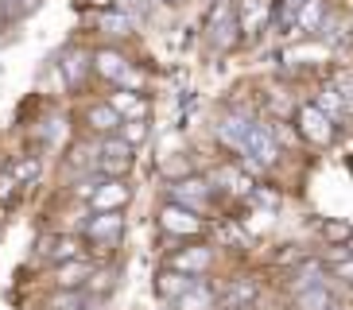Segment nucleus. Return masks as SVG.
<instances>
[{"mask_svg": "<svg viewBox=\"0 0 353 310\" xmlns=\"http://www.w3.org/2000/svg\"><path fill=\"white\" fill-rule=\"evenodd\" d=\"M295 124H299V136L307 140V144H319V147H326V144H334V121L326 113H322L314 101H303L299 109H295Z\"/></svg>", "mask_w": 353, "mask_h": 310, "instance_id": "obj_1", "label": "nucleus"}, {"mask_svg": "<svg viewBox=\"0 0 353 310\" xmlns=\"http://www.w3.org/2000/svg\"><path fill=\"white\" fill-rule=\"evenodd\" d=\"M206 31L214 47H229L237 43V12H233V0H214V8L206 12Z\"/></svg>", "mask_w": 353, "mask_h": 310, "instance_id": "obj_2", "label": "nucleus"}, {"mask_svg": "<svg viewBox=\"0 0 353 310\" xmlns=\"http://www.w3.org/2000/svg\"><path fill=\"white\" fill-rule=\"evenodd\" d=\"M241 155H249L252 163H260V167H272V163H280V155H283V147L276 144V136H272V124H252V132H249V140H245V152Z\"/></svg>", "mask_w": 353, "mask_h": 310, "instance_id": "obj_3", "label": "nucleus"}, {"mask_svg": "<svg viewBox=\"0 0 353 310\" xmlns=\"http://www.w3.org/2000/svg\"><path fill=\"white\" fill-rule=\"evenodd\" d=\"M128 198H132V190L125 186V178H105L94 186L90 206H94V214H121L128 206Z\"/></svg>", "mask_w": 353, "mask_h": 310, "instance_id": "obj_4", "label": "nucleus"}, {"mask_svg": "<svg viewBox=\"0 0 353 310\" xmlns=\"http://www.w3.org/2000/svg\"><path fill=\"white\" fill-rule=\"evenodd\" d=\"M159 225H163V233H171V237H198L206 221H202L194 209L171 202V206H163V214H159Z\"/></svg>", "mask_w": 353, "mask_h": 310, "instance_id": "obj_5", "label": "nucleus"}, {"mask_svg": "<svg viewBox=\"0 0 353 310\" xmlns=\"http://www.w3.org/2000/svg\"><path fill=\"white\" fill-rule=\"evenodd\" d=\"M97 167H101L109 178H121L128 167H132V147H128L121 136H109L101 144V152H97Z\"/></svg>", "mask_w": 353, "mask_h": 310, "instance_id": "obj_6", "label": "nucleus"}, {"mask_svg": "<svg viewBox=\"0 0 353 310\" xmlns=\"http://www.w3.org/2000/svg\"><path fill=\"white\" fill-rule=\"evenodd\" d=\"M210 194H214V186L206 178H179V183H171V202L194 209V214L210 202Z\"/></svg>", "mask_w": 353, "mask_h": 310, "instance_id": "obj_7", "label": "nucleus"}, {"mask_svg": "<svg viewBox=\"0 0 353 310\" xmlns=\"http://www.w3.org/2000/svg\"><path fill=\"white\" fill-rule=\"evenodd\" d=\"M272 8H276V0H241L237 4V28L245 31V35L264 31L272 20Z\"/></svg>", "mask_w": 353, "mask_h": 310, "instance_id": "obj_8", "label": "nucleus"}, {"mask_svg": "<svg viewBox=\"0 0 353 310\" xmlns=\"http://www.w3.org/2000/svg\"><path fill=\"white\" fill-rule=\"evenodd\" d=\"M210 264H214V248H206V245L179 248L175 256H171V271H183V276H190V279H198Z\"/></svg>", "mask_w": 353, "mask_h": 310, "instance_id": "obj_9", "label": "nucleus"}, {"mask_svg": "<svg viewBox=\"0 0 353 310\" xmlns=\"http://www.w3.org/2000/svg\"><path fill=\"white\" fill-rule=\"evenodd\" d=\"M256 299H260V283L252 276H245V279H233V283L225 287L221 307H225V310H252V307H256Z\"/></svg>", "mask_w": 353, "mask_h": 310, "instance_id": "obj_10", "label": "nucleus"}, {"mask_svg": "<svg viewBox=\"0 0 353 310\" xmlns=\"http://www.w3.org/2000/svg\"><path fill=\"white\" fill-rule=\"evenodd\" d=\"M85 237L101 240V245H117V240L125 237V217L121 214H94L85 221Z\"/></svg>", "mask_w": 353, "mask_h": 310, "instance_id": "obj_11", "label": "nucleus"}, {"mask_svg": "<svg viewBox=\"0 0 353 310\" xmlns=\"http://www.w3.org/2000/svg\"><path fill=\"white\" fill-rule=\"evenodd\" d=\"M252 124L256 121H249L245 113H229L225 121L218 124V136H221V144L225 147H233V152H245V140H249V132H252Z\"/></svg>", "mask_w": 353, "mask_h": 310, "instance_id": "obj_12", "label": "nucleus"}, {"mask_svg": "<svg viewBox=\"0 0 353 310\" xmlns=\"http://www.w3.org/2000/svg\"><path fill=\"white\" fill-rule=\"evenodd\" d=\"M326 23V0H303L299 12L291 16V31L295 35H314Z\"/></svg>", "mask_w": 353, "mask_h": 310, "instance_id": "obj_13", "label": "nucleus"}, {"mask_svg": "<svg viewBox=\"0 0 353 310\" xmlns=\"http://www.w3.org/2000/svg\"><path fill=\"white\" fill-rule=\"evenodd\" d=\"M109 105L117 109L121 121H148V101L136 90H117L113 97H109Z\"/></svg>", "mask_w": 353, "mask_h": 310, "instance_id": "obj_14", "label": "nucleus"}, {"mask_svg": "<svg viewBox=\"0 0 353 310\" xmlns=\"http://www.w3.org/2000/svg\"><path fill=\"white\" fill-rule=\"evenodd\" d=\"M47 260H54V264H70V260H85L82 256V240L78 237H47L39 248Z\"/></svg>", "mask_w": 353, "mask_h": 310, "instance_id": "obj_15", "label": "nucleus"}, {"mask_svg": "<svg viewBox=\"0 0 353 310\" xmlns=\"http://www.w3.org/2000/svg\"><path fill=\"white\" fill-rule=\"evenodd\" d=\"M85 279H94V264L90 260H70V264H59L54 268V283L63 291H78Z\"/></svg>", "mask_w": 353, "mask_h": 310, "instance_id": "obj_16", "label": "nucleus"}, {"mask_svg": "<svg viewBox=\"0 0 353 310\" xmlns=\"http://www.w3.org/2000/svg\"><path fill=\"white\" fill-rule=\"evenodd\" d=\"M94 70L101 74V78H113V82H121V78H125L132 66H128V59H125L121 51H109V47H105V51L94 54Z\"/></svg>", "mask_w": 353, "mask_h": 310, "instance_id": "obj_17", "label": "nucleus"}, {"mask_svg": "<svg viewBox=\"0 0 353 310\" xmlns=\"http://www.w3.org/2000/svg\"><path fill=\"white\" fill-rule=\"evenodd\" d=\"M85 124L94 128V132H121V116H117V109L109 101L105 105H94V109H85Z\"/></svg>", "mask_w": 353, "mask_h": 310, "instance_id": "obj_18", "label": "nucleus"}, {"mask_svg": "<svg viewBox=\"0 0 353 310\" xmlns=\"http://www.w3.org/2000/svg\"><path fill=\"white\" fill-rule=\"evenodd\" d=\"M190 287H194V279L183 276V271H171V268H167L163 276H159V295H163V299H171V302H179Z\"/></svg>", "mask_w": 353, "mask_h": 310, "instance_id": "obj_19", "label": "nucleus"}, {"mask_svg": "<svg viewBox=\"0 0 353 310\" xmlns=\"http://www.w3.org/2000/svg\"><path fill=\"white\" fill-rule=\"evenodd\" d=\"M314 105H319L322 113L330 116V121H338V116L345 113V97H342V90H338V85H322L319 90V97H314Z\"/></svg>", "mask_w": 353, "mask_h": 310, "instance_id": "obj_20", "label": "nucleus"}, {"mask_svg": "<svg viewBox=\"0 0 353 310\" xmlns=\"http://www.w3.org/2000/svg\"><path fill=\"white\" fill-rule=\"evenodd\" d=\"M210 307H214V291L206 283H198V279H194V287L175 302V310H210Z\"/></svg>", "mask_w": 353, "mask_h": 310, "instance_id": "obj_21", "label": "nucleus"}, {"mask_svg": "<svg viewBox=\"0 0 353 310\" xmlns=\"http://www.w3.org/2000/svg\"><path fill=\"white\" fill-rule=\"evenodd\" d=\"M8 171H12V178H16L20 186H28V183H35V178H39L43 167H39V159H35V155H20Z\"/></svg>", "mask_w": 353, "mask_h": 310, "instance_id": "obj_22", "label": "nucleus"}, {"mask_svg": "<svg viewBox=\"0 0 353 310\" xmlns=\"http://www.w3.org/2000/svg\"><path fill=\"white\" fill-rule=\"evenodd\" d=\"M121 140H125L128 147H140L148 140V121H125L121 124Z\"/></svg>", "mask_w": 353, "mask_h": 310, "instance_id": "obj_23", "label": "nucleus"}, {"mask_svg": "<svg viewBox=\"0 0 353 310\" xmlns=\"http://www.w3.org/2000/svg\"><path fill=\"white\" fill-rule=\"evenodd\" d=\"M322 237L330 240V245H350V237H353V229L345 225V221H322Z\"/></svg>", "mask_w": 353, "mask_h": 310, "instance_id": "obj_24", "label": "nucleus"}, {"mask_svg": "<svg viewBox=\"0 0 353 310\" xmlns=\"http://www.w3.org/2000/svg\"><path fill=\"white\" fill-rule=\"evenodd\" d=\"M221 183H225V190H233V194H252V183L245 175H241V171H233V167H225V171H221Z\"/></svg>", "mask_w": 353, "mask_h": 310, "instance_id": "obj_25", "label": "nucleus"}, {"mask_svg": "<svg viewBox=\"0 0 353 310\" xmlns=\"http://www.w3.org/2000/svg\"><path fill=\"white\" fill-rule=\"evenodd\" d=\"M47 310H85V299L78 291H63V295H54V299L47 302Z\"/></svg>", "mask_w": 353, "mask_h": 310, "instance_id": "obj_26", "label": "nucleus"}, {"mask_svg": "<svg viewBox=\"0 0 353 310\" xmlns=\"http://www.w3.org/2000/svg\"><path fill=\"white\" fill-rule=\"evenodd\" d=\"M330 271H334L338 279H345V283H353V256L345 252V248H342V252H334V260H330Z\"/></svg>", "mask_w": 353, "mask_h": 310, "instance_id": "obj_27", "label": "nucleus"}, {"mask_svg": "<svg viewBox=\"0 0 353 310\" xmlns=\"http://www.w3.org/2000/svg\"><path fill=\"white\" fill-rule=\"evenodd\" d=\"M16 190H20V183L12 178V171H0V206H4V202H12V198H16Z\"/></svg>", "mask_w": 353, "mask_h": 310, "instance_id": "obj_28", "label": "nucleus"}, {"mask_svg": "<svg viewBox=\"0 0 353 310\" xmlns=\"http://www.w3.org/2000/svg\"><path fill=\"white\" fill-rule=\"evenodd\" d=\"M268 225H272V209H264V214H249V221H245L249 233H264Z\"/></svg>", "mask_w": 353, "mask_h": 310, "instance_id": "obj_29", "label": "nucleus"}, {"mask_svg": "<svg viewBox=\"0 0 353 310\" xmlns=\"http://www.w3.org/2000/svg\"><path fill=\"white\" fill-rule=\"evenodd\" d=\"M101 28L113 31V35H125V31H128V16H105Z\"/></svg>", "mask_w": 353, "mask_h": 310, "instance_id": "obj_30", "label": "nucleus"}, {"mask_svg": "<svg viewBox=\"0 0 353 310\" xmlns=\"http://www.w3.org/2000/svg\"><path fill=\"white\" fill-rule=\"evenodd\" d=\"M66 74H70V82H78V78L85 74V59H82V54H70V59H66Z\"/></svg>", "mask_w": 353, "mask_h": 310, "instance_id": "obj_31", "label": "nucleus"}, {"mask_svg": "<svg viewBox=\"0 0 353 310\" xmlns=\"http://www.w3.org/2000/svg\"><path fill=\"white\" fill-rule=\"evenodd\" d=\"M90 8H113V0H85Z\"/></svg>", "mask_w": 353, "mask_h": 310, "instance_id": "obj_32", "label": "nucleus"}, {"mask_svg": "<svg viewBox=\"0 0 353 310\" xmlns=\"http://www.w3.org/2000/svg\"><path fill=\"white\" fill-rule=\"evenodd\" d=\"M345 252H350V256H353V237H350V245H345Z\"/></svg>", "mask_w": 353, "mask_h": 310, "instance_id": "obj_33", "label": "nucleus"}, {"mask_svg": "<svg viewBox=\"0 0 353 310\" xmlns=\"http://www.w3.org/2000/svg\"><path fill=\"white\" fill-rule=\"evenodd\" d=\"M163 4H175V0H163Z\"/></svg>", "mask_w": 353, "mask_h": 310, "instance_id": "obj_34", "label": "nucleus"}]
</instances>
